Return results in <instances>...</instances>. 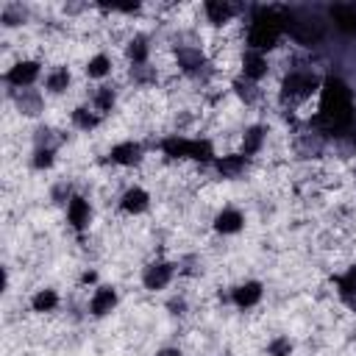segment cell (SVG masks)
Returning a JSON list of instances; mask_svg holds the SVG:
<instances>
[{"instance_id":"6da1fadb","label":"cell","mask_w":356,"mask_h":356,"mask_svg":"<svg viewBox=\"0 0 356 356\" xmlns=\"http://www.w3.org/2000/svg\"><path fill=\"white\" fill-rule=\"evenodd\" d=\"M284 39H286L284 22L275 19L267 11L259 14V17H250L248 22H242V47H250V50L275 56L284 47Z\"/></svg>"},{"instance_id":"7a4b0ae2","label":"cell","mask_w":356,"mask_h":356,"mask_svg":"<svg viewBox=\"0 0 356 356\" xmlns=\"http://www.w3.org/2000/svg\"><path fill=\"white\" fill-rule=\"evenodd\" d=\"M181 275V261L172 256H153L139 267V286L147 295H167Z\"/></svg>"},{"instance_id":"3957f363","label":"cell","mask_w":356,"mask_h":356,"mask_svg":"<svg viewBox=\"0 0 356 356\" xmlns=\"http://www.w3.org/2000/svg\"><path fill=\"white\" fill-rule=\"evenodd\" d=\"M47 72V61L42 56H17L14 61L6 64L3 70V83L6 92H25V89H39L42 78Z\"/></svg>"},{"instance_id":"277c9868","label":"cell","mask_w":356,"mask_h":356,"mask_svg":"<svg viewBox=\"0 0 356 356\" xmlns=\"http://www.w3.org/2000/svg\"><path fill=\"white\" fill-rule=\"evenodd\" d=\"M278 89L284 103H309L314 95L323 92V78L312 67H289L286 72H281Z\"/></svg>"},{"instance_id":"5b68a950","label":"cell","mask_w":356,"mask_h":356,"mask_svg":"<svg viewBox=\"0 0 356 356\" xmlns=\"http://www.w3.org/2000/svg\"><path fill=\"white\" fill-rule=\"evenodd\" d=\"M106 161L117 172H134L147 161V147H145V142L139 136H120V139H114L108 145Z\"/></svg>"},{"instance_id":"8992f818","label":"cell","mask_w":356,"mask_h":356,"mask_svg":"<svg viewBox=\"0 0 356 356\" xmlns=\"http://www.w3.org/2000/svg\"><path fill=\"white\" fill-rule=\"evenodd\" d=\"M234 75H239L248 83L264 86L275 75V56H267V53H259V50H250V47H239Z\"/></svg>"},{"instance_id":"52a82bcc","label":"cell","mask_w":356,"mask_h":356,"mask_svg":"<svg viewBox=\"0 0 356 356\" xmlns=\"http://www.w3.org/2000/svg\"><path fill=\"white\" fill-rule=\"evenodd\" d=\"M61 217H64V225L72 236H86L95 225V200L86 192L75 189L72 197L61 206Z\"/></svg>"},{"instance_id":"ba28073f","label":"cell","mask_w":356,"mask_h":356,"mask_svg":"<svg viewBox=\"0 0 356 356\" xmlns=\"http://www.w3.org/2000/svg\"><path fill=\"white\" fill-rule=\"evenodd\" d=\"M150 209H153V192L139 181L125 184L114 197V211L125 220H142L145 214H150Z\"/></svg>"},{"instance_id":"9c48e42d","label":"cell","mask_w":356,"mask_h":356,"mask_svg":"<svg viewBox=\"0 0 356 356\" xmlns=\"http://www.w3.org/2000/svg\"><path fill=\"white\" fill-rule=\"evenodd\" d=\"M264 298H267V284H264L261 278H253V275L234 281V284L228 286V292H225L228 306H231L234 312H242V314L256 312V309L264 303Z\"/></svg>"},{"instance_id":"30bf717a","label":"cell","mask_w":356,"mask_h":356,"mask_svg":"<svg viewBox=\"0 0 356 356\" xmlns=\"http://www.w3.org/2000/svg\"><path fill=\"white\" fill-rule=\"evenodd\" d=\"M172 64H175L178 75H184L189 81H203L206 72H211V67H214L211 56L200 44H175Z\"/></svg>"},{"instance_id":"8fae6325","label":"cell","mask_w":356,"mask_h":356,"mask_svg":"<svg viewBox=\"0 0 356 356\" xmlns=\"http://www.w3.org/2000/svg\"><path fill=\"white\" fill-rule=\"evenodd\" d=\"M117 67H120V53H111V50H106V47H97V50H92V53L81 61L78 75H81L89 86H97V83L114 81Z\"/></svg>"},{"instance_id":"7c38bea8","label":"cell","mask_w":356,"mask_h":356,"mask_svg":"<svg viewBox=\"0 0 356 356\" xmlns=\"http://www.w3.org/2000/svg\"><path fill=\"white\" fill-rule=\"evenodd\" d=\"M197 17H200V25L209 28L211 33H222L234 25H239V17H242V8L228 3V0H203L197 6Z\"/></svg>"},{"instance_id":"4fadbf2b","label":"cell","mask_w":356,"mask_h":356,"mask_svg":"<svg viewBox=\"0 0 356 356\" xmlns=\"http://www.w3.org/2000/svg\"><path fill=\"white\" fill-rule=\"evenodd\" d=\"M120 61L125 64L128 72L153 67V36L145 31H131L120 42Z\"/></svg>"},{"instance_id":"5bb4252c","label":"cell","mask_w":356,"mask_h":356,"mask_svg":"<svg viewBox=\"0 0 356 356\" xmlns=\"http://www.w3.org/2000/svg\"><path fill=\"white\" fill-rule=\"evenodd\" d=\"M122 303V295H120V286L111 284V281H103L97 284L92 292H86V300H83V312L89 320H108L111 314H117Z\"/></svg>"},{"instance_id":"9a60e30c","label":"cell","mask_w":356,"mask_h":356,"mask_svg":"<svg viewBox=\"0 0 356 356\" xmlns=\"http://www.w3.org/2000/svg\"><path fill=\"white\" fill-rule=\"evenodd\" d=\"M209 228L220 239H236L248 228V211L239 203H222V206L214 209V214L209 220Z\"/></svg>"},{"instance_id":"2e32d148","label":"cell","mask_w":356,"mask_h":356,"mask_svg":"<svg viewBox=\"0 0 356 356\" xmlns=\"http://www.w3.org/2000/svg\"><path fill=\"white\" fill-rule=\"evenodd\" d=\"M75 83H78L75 67H70L67 61H53V64H47V72H44L39 89L47 95V100H64L67 95H72Z\"/></svg>"},{"instance_id":"e0dca14e","label":"cell","mask_w":356,"mask_h":356,"mask_svg":"<svg viewBox=\"0 0 356 356\" xmlns=\"http://www.w3.org/2000/svg\"><path fill=\"white\" fill-rule=\"evenodd\" d=\"M106 122H108V120H106L103 114H97V111L89 106V100H78V103H72L70 111H67V125H70V131L83 134V136L97 134Z\"/></svg>"},{"instance_id":"ac0fdd59","label":"cell","mask_w":356,"mask_h":356,"mask_svg":"<svg viewBox=\"0 0 356 356\" xmlns=\"http://www.w3.org/2000/svg\"><path fill=\"white\" fill-rule=\"evenodd\" d=\"M64 306V292L53 284H42L28 295V312L33 317H53Z\"/></svg>"},{"instance_id":"d6986e66","label":"cell","mask_w":356,"mask_h":356,"mask_svg":"<svg viewBox=\"0 0 356 356\" xmlns=\"http://www.w3.org/2000/svg\"><path fill=\"white\" fill-rule=\"evenodd\" d=\"M8 103L22 120H39L47 111V95L42 89H25V92H8Z\"/></svg>"},{"instance_id":"ffe728a7","label":"cell","mask_w":356,"mask_h":356,"mask_svg":"<svg viewBox=\"0 0 356 356\" xmlns=\"http://www.w3.org/2000/svg\"><path fill=\"white\" fill-rule=\"evenodd\" d=\"M83 100H89V106H92L97 114H103V117L108 120L111 114H117L122 95H120V86H117L114 81H108V83L89 86V92H86V97H83Z\"/></svg>"},{"instance_id":"44dd1931","label":"cell","mask_w":356,"mask_h":356,"mask_svg":"<svg viewBox=\"0 0 356 356\" xmlns=\"http://www.w3.org/2000/svg\"><path fill=\"white\" fill-rule=\"evenodd\" d=\"M267 142H270V128L264 122H248L242 128V134H239L236 150L253 161V159H259L267 150Z\"/></svg>"},{"instance_id":"7402d4cb","label":"cell","mask_w":356,"mask_h":356,"mask_svg":"<svg viewBox=\"0 0 356 356\" xmlns=\"http://www.w3.org/2000/svg\"><path fill=\"white\" fill-rule=\"evenodd\" d=\"M248 167H250V159L242 156V153L234 147V150H228V153L220 150V156L214 159V164H211L209 170H211L220 181H236V178H242V175L248 172Z\"/></svg>"},{"instance_id":"603a6c76","label":"cell","mask_w":356,"mask_h":356,"mask_svg":"<svg viewBox=\"0 0 356 356\" xmlns=\"http://www.w3.org/2000/svg\"><path fill=\"white\" fill-rule=\"evenodd\" d=\"M58 156H61V145L58 142H42V145H33L31 153H28V167L36 172V175H47L58 167Z\"/></svg>"},{"instance_id":"cb8c5ba5","label":"cell","mask_w":356,"mask_h":356,"mask_svg":"<svg viewBox=\"0 0 356 356\" xmlns=\"http://www.w3.org/2000/svg\"><path fill=\"white\" fill-rule=\"evenodd\" d=\"M331 286L342 303H350V306L356 303V259L331 275Z\"/></svg>"},{"instance_id":"d4e9b609","label":"cell","mask_w":356,"mask_h":356,"mask_svg":"<svg viewBox=\"0 0 356 356\" xmlns=\"http://www.w3.org/2000/svg\"><path fill=\"white\" fill-rule=\"evenodd\" d=\"M228 92H231V97H234L239 106H245V108H256V106L261 103V97H264V86L248 83V81H242L239 75H234V78L228 81Z\"/></svg>"},{"instance_id":"484cf974","label":"cell","mask_w":356,"mask_h":356,"mask_svg":"<svg viewBox=\"0 0 356 356\" xmlns=\"http://www.w3.org/2000/svg\"><path fill=\"white\" fill-rule=\"evenodd\" d=\"M295 353H298V342L286 331H278L264 342V356H295Z\"/></svg>"},{"instance_id":"4316f807","label":"cell","mask_w":356,"mask_h":356,"mask_svg":"<svg viewBox=\"0 0 356 356\" xmlns=\"http://www.w3.org/2000/svg\"><path fill=\"white\" fill-rule=\"evenodd\" d=\"M106 278L100 275V270L97 267H92V264H86V267H81L78 270V278H75V286L78 289H83V292H92L97 284H103Z\"/></svg>"},{"instance_id":"83f0119b","label":"cell","mask_w":356,"mask_h":356,"mask_svg":"<svg viewBox=\"0 0 356 356\" xmlns=\"http://www.w3.org/2000/svg\"><path fill=\"white\" fill-rule=\"evenodd\" d=\"M153 356H186V350H184L181 345L170 342V345H159V348L153 350Z\"/></svg>"}]
</instances>
